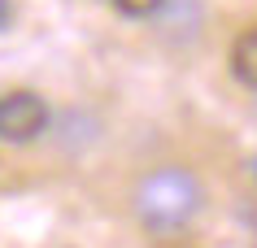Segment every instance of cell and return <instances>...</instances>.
<instances>
[{"label":"cell","mask_w":257,"mask_h":248,"mask_svg":"<svg viewBox=\"0 0 257 248\" xmlns=\"http://www.w3.org/2000/svg\"><path fill=\"white\" fill-rule=\"evenodd\" d=\"M196 209H201V183L183 165H157L136 187V218L153 235L183 231L196 218Z\"/></svg>","instance_id":"obj_1"},{"label":"cell","mask_w":257,"mask_h":248,"mask_svg":"<svg viewBox=\"0 0 257 248\" xmlns=\"http://www.w3.org/2000/svg\"><path fill=\"white\" fill-rule=\"evenodd\" d=\"M48 126V100L35 92H9L0 96V139L9 144H31Z\"/></svg>","instance_id":"obj_2"},{"label":"cell","mask_w":257,"mask_h":248,"mask_svg":"<svg viewBox=\"0 0 257 248\" xmlns=\"http://www.w3.org/2000/svg\"><path fill=\"white\" fill-rule=\"evenodd\" d=\"M231 74L257 92V27H248L240 40L231 44Z\"/></svg>","instance_id":"obj_3"},{"label":"cell","mask_w":257,"mask_h":248,"mask_svg":"<svg viewBox=\"0 0 257 248\" xmlns=\"http://www.w3.org/2000/svg\"><path fill=\"white\" fill-rule=\"evenodd\" d=\"M109 5H113L122 18H153V14H162L170 0H109Z\"/></svg>","instance_id":"obj_4"},{"label":"cell","mask_w":257,"mask_h":248,"mask_svg":"<svg viewBox=\"0 0 257 248\" xmlns=\"http://www.w3.org/2000/svg\"><path fill=\"white\" fill-rule=\"evenodd\" d=\"M9 22V0H0V27Z\"/></svg>","instance_id":"obj_5"}]
</instances>
